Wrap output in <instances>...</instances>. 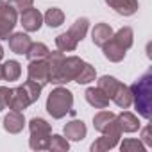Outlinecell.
<instances>
[{"label": "cell", "instance_id": "cell-1", "mask_svg": "<svg viewBox=\"0 0 152 152\" xmlns=\"http://www.w3.org/2000/svg\"><path fill=\"white\" fill-rule=\"evenodd\" d=\"M132 95V104L138 109V115L145 120L152 116V72H145L141 77L129 86Z\"/></svg>", "mask_w": 152, "mask_h": 152}, {"label": "cell", "instance_id": "cell-2", "mask_svg": "<svg viewBox=\"0 0 152 152\" xmlns=\"http://www.w3.org/2000/svg\"><path fill=\"white\" fill-rule=\"evenodd\" d=\"M72 106H73V95L70 90L66 88H56L50 91L48 99H47V113L56 118V120H61L64 118L70 111H72Z\"/></svg>", "mask_w": 152, "mask_h": 152}, {"label": "cell", "instance_id": "cell-3", "mask_svg": "<svg viewBox=\"0 0 152 152\" xmlns=\"http://www.w3.org/2000/svg\"><path fill=\"white\" fill-rule=\"evenodd\" d=\"M29 145L32 150H48V141L52 136V127L47 120L43 118H32L29 122Z\"/></svg>", "mask_w": 152, "mask_h": 152}, {"label": "cell", "instance_id": "cell-4", "mask_svg": "<svg viewBox=\"0 0 152 152\" xmlns=\"http://www.w3.org/2000/svg\"><path fill=\"white\" fill-rule=\"evenodd\" d=\"M16 20H18V11L11 4L0 0V41L11 36L16 25Z\"/></svg>", "mask_w": 152, "mask_h": 152}, {"label": "cell", "instance_id": "cell-5", "mask_svg": "<svg viewBox=\"0 0 152 152\" xmlns=\"http://www.w3.org/2000/svg\"><path fill=\"white\" fill-rule=\"evenodd\" d=\"M93 127L102 132V134H122L120 125H118V118L115 113L111 111H100L93 116Z\"/></svg>", "mask_w": 152, "mask_h": 152}, {"label": "cell", "instance_id": "cell-6", "mask_svg": "<svg viewBox=\"0 0 152 152\" xmlns=\"http://www.w3.org/2000/svg\"><path fill=\"white\" fill-rule=\"evenodd\" d=\"M84 63L86 61H83L77 56L64 57L61 72H59V77H57V84H64V83L75 81V79H77V75H79V72H81V68L84 66Z\"/></svg>", "mask_w": 152, "mask_h": 152}, {"label": "cell", "instance_id": "cell-7", "mask_svg": "<svg viewBox=\"0 0 152 152\" xmlns=\"http://www.w3.org/2000/svg\"><path fill=\"white\" fill-rule=\"evenodd\" d=\"M29 81L39 84L41 88L47 86L50 83V72H48V64L45 59H36V61H29Z\"/></svg>", "mask_w": 152, "mask_h": 152}, {"label": "cell", "instance_id": "cell-8", "mask_svg": "<svg viewBox=\"0 0 152 152\" xmlns=\"http://www.w3.org/2000/svg\"><path fill=\"white\" fill-rule=\"evenodd\" d=\"M32 104L29 93L25 91L23 86H18V88H13L9 91V99H7V106L11 111H23L27 109L29 106Z\"/></svg>", "mask_w": 152, "mask_h": 152}, {"label": "cell", "instance_id": "cell-9", "mask_svg": "<svg viewBox=\"0 0 152 152\" xmlns=\"http://www.w3.org/2000/svg\"><path fill=\"white\" fill-rule=\"evenodd\" d=\"M20 22H22V25H23V29H25L27 32H36V31H39L41 25H43V15H41L38 9L29 7V9H25V11L22 13Z\"/></svg>", "mask_w": 152, "mask_h": 152}, {"label": "cell", "instance_id": "cell-10", "mask_svg": "<svg viewBox=\"0 0 152 152\" xmlns=\"http://www.w3.org/2000/svg\"><path fill=\"white\" fill-rule=\"evenodd\" d=\"M63 132H64V138H66V140H72V141H81V140H84V138H86L88 129H86V125H84V122H83V120H72V122H68V124L64 125Z\"/></svg>", "mask_w": 152, "mask_h": 152}, {"label": "cell", "instance_id": "cell-11", "mask_svg": "<svg viewBox=\"0 0 152 152\" xmlns=\"http://www.w3.org/2000/svg\"><path fill=\"white\" fill-rule=\"evenodd\" d=\"M23 127H25V118H23L22 111H9V115H6L4 129L9 134H18L23 131Z\"/></svg>", "mask_w": 152, "mask_h": 152}, {"label": "cell", "instance_id": "cell-12", "mask_svg": "<svg viewBox=\"0 0 152 152\" xmlns=\"http://www.w3.org/2000/svg\"><path fill=\"white\" fill-rule=\"evenodd\" d=\"M106 4L122 16H132L138 11V0H106Z\"/></svg>", "mask_w": 152, "mask_h": 152}, {"label": "cell", "instance_id": "cell-13", "mask_svg": "<svg viewBox=\"0 0 152 152\" xmlns=\"http://www.w3.org/2000/svg\"><path fill=\"white\" fill-rule=\"evenodd\" d=\"M86 100L90 106H93L95 109H106L109 106V97L100 90V88H88L84 93Z\"/></svg>", "mask_w": 152, "mask_h": 152}, {"label": "cell", "instance_id": "cell-14", "mask_svg": "<svg viewBox=\"0 0 152 152\" xmlns=\"http://www.w3.org/2000/svg\"><path fill=\"white\" fill-rule=\"evenodd\" d=\"M9 48L15 52V54H27L29 47H31V38L25 34V32H15L11 34L9 38Z\"/></svg>", "mask_w": 152, "mask_h": 152}, {"label": "cell", "instance_id": "cell-15", "mask_svg": "<svg viewBox=\"0 0 152 152\" xmlns=\"http://www.w3.org/2000/svg\"><path fill=\"white\" fill-rule=\"evenodd\" d=\"M102 52H104V56H106V59H109V61H113V63H120L124 57H125V48L124 47H120L113 38L109 39V41H106L104 45H102Z\"/></svg>", "mask_w": 152, "mask_h": 152}, {"label": "cell", "instance_id": "cell-16", "mask_svg": "<svg viewBox=\"0 0 152 152\" xmlns=\"http://www.w3.org/2000/svg\"><path fill=\"white\" fill-rule=\"evenodd\" d=\"M118 118V125L122 132H136L140 129V120L136 115L129 113V111H122L120 115H116Z\"/></svg>", "mask_w": 152, "mask_h": 152}, {"label": "cell", "instance_id": "cell-17", "mask_svg": "<svg viewBox=\"0 0 152 152\" xmlns=\"http://www.w3.org/2000/svg\"><path fill=\"white\" fill-rule=\"evenodd\" d=\"M111 38H113V29L107 23H97L93 27V31H91V39H93V43L97 47H102Z\"/></svg>", "mask_w": 152, "mask_h": 152}, {"label": "cell", "instance_id": "cell-18", "mask_svg": "<svg viewBox=\"0 0 152 152\" xmlns=\"http://www.w3.org/2000/svg\"><path fill=\"white\" fill-rule=\"evenodd\" d=\"M118 107H122V109H127V107H131V104H132V95H131V88L127 86V84H124V83H120L118 84V90H116V93L113 95V99H111Z\"/></svg>", "mask_w": 152, "mask_h": 152}, {"label": "cell", "instance_id": "cell-19", "mask_svg": "<svg viewBox=\"0 0 152 152\" xmlns=\"http://www.w3.org/2000/svg\"><path fill=\"white\" fill-rule=\"evenodd\" d=\"M118 140H120L118 134H102L100 138H97L91 143V150L93 152H104V150L115 148L118 145Z\"/></svg>", "mask_w": 152, "mask_h": 152}, {"label": "cell", "instance_id": "cell-20", "mask_svg": "<svg viewBox=\"0 0 152 152\" xmlns=\"http://www.w3.org/2000/svg\"><path fill=\"white\" fill-rule=\"evenodd\" d=\"M0 72H2V79L6 81H18L22 75V66L18 61H6L2 66H0Z\"/></svg>", "mask_w": 152, "mask_h": 152}, {"label": "cell", "instance_id": "cell-21", "mask_svg": "<svg viewBox=\"0 0 152 152\" xmlns=\"http://www.w3.org/2000/svg\"><path fill=\"white\" fill-rule=\"evenodd\" d=\"M88 27H90V20H88V18H77V20L72 23L68 34H70L75 41H83L84 36H86V32H88Z\"/></svg>", "mask_w": 152, "mask_h": 152}, {"label": "cell", "instance_id": "cell-22", "mask_svg": "<svg viewBox=\"0 0 152 152\" xmlns=\"http://www.w3.org/2000/svg\"><path fill=\"white\" fill-rule=\"evenodd\" d=\"M113 39H115L120 47H124L125 50H129V48L132 47V43H134V32H132L131 27H122L120 31L113 32Z\"/></svg>", "mask_w": 152, "mask_h": 152}, {"label": "cell", "instance_id": "cell-23", "mask_svg": "<svg viewBox=\"0 0 152 152\" xmlns=\"http://www.w3.org/2000/svg\"><path fill=\"white\" fill-rule=\"evenodd\" d=\"M43 22H45L50 29H56V27H59V25L64 23V13H63L61 9H57V7H50V9L45 13Z\"/></svg>", "mask_w": 152, "mask_h": 152}, {"label": "cell", "instance_id": "cell-24", "mask_svg": "<svg viewBox=\"0 0 152 152\" xmlns=\"http://www.w3.org/2000/svg\"><path fill=\"white\" fill-rule=\"evenodd\" d=\"M118 84H120V81H116L115 77H111V75H102V77L99 79V86H97V88H100V90L109 97V100H111L113 95H115L116 90H118Z\"/></svg>", "mask_w": 152, "mask_h": 152}, {"label": "cell", "instance_id": "cell-25", "mask_svg": "<svg viewBox=\"0 0 152 152\" xmlns=\"http://www.w3.org/2000/svg\"><path fill=\"white\" fill-rule=\"evenodd\" d=\"M56 45H57V50H61V52H73L77 48L79 41H75L68 32H63L56 38Z\"/></svg>", "mask_w": 152, "mask_h": 152}, {"label": "cell", "instance_id": "cell-26", "mask_svg": "<svg viewBox=\"0 0 152 152\" xmlns=\"http://www.w3.org/2000/svg\"><path fill=\"white\" fill-rule=\"evenodd\" d=\"M48 52L50 50H48V47L45 43H31V47H29L25 56H27L29 61H36V59H45Z\"/></svg>", "mask_w": 152, "mask_h": 152}, {"label": "cell", "instance_id": "cell-27", "mask_svg": "<svg viewBox=\"0 0 152 152\" xmlns=\"http://www.w3.org/2000/svg\"><path fill=\"white\" fill-rule=\"evenodd\" d=\"M95 79H97V72H95V68H93L91 64L84 63V66L81 68V72H79V75H77V79H75V83H79V84H88V83H91V81H95Z\"/></svg>", "mask_w": 152, "mask_h": 152}, {"label": "cell", "instance_id": "cell-28", "mask_svg": "<svg viewBox=\"0 0 152 152\" xmlns=\"http://www.w3.org/2000/svg\"><path fill=\"white\" fill-rule=\"evenodd\" d=\"M68 148H70V145H68V140H66V138H63V136H59V134L50 136L48 150H52V152H66Z\"/></svg>", "mask_w": 152, "mask_h": 152}, {"label": "cell", "instance_id": "cell-29", "mask_svg": "<svg viewBox=\"0 0 152 152\" xmlns=\"http://www.w3.org/2000/svg\"><path fill=\"white\" fill-rule=\"evenodd\" d=\"M120 150L122 152H143L145 145L140 140H124L120 143Z\"/></svg>", "mask_w": 152, "mask_h": 152}, {"label": "cell", "instance_id": "cell-30", "mask_svg": "<svg viewBox=\"0 0 152 152\" xmlns=\"http://www.w3.org/2000/svg\"><path fill=\"white\" fill-rule=\"evenodd\" d=\"M23 88H25V91L29 93V97H31V100H32V102H36V100L39 99L41 90H43L39 84H36V83H32V81H29V79H27V83L23 84Z\"/></svg>", "mask_w": 152, "mask_h": 152}, {"label": "cell", "instance_id": "cell-31", "mask_svg": "<svg viewBox=\"0 0 152 152\" xmlns=\"http://www.w3.org/2000/svg\"><path fill=\"white\" fill-rule=\"evenodd\" d=\"M7 4H11L16 11H25V9H29V7H32V4H34V0H7Z\"/></svg>", "mask_w": 152, "mask_h": 152}, {"label": "cell", "instance_id": "cell-32", "mask_svg": "<svg viewBox=\"0 0 152 152\" xmlns=\"http://www.w3.org/2000/svg\"><path fill=\"white\" fill-rule=\"evenodd\" d=\"M9 88L6 86H0V111H2L4 107H7V99H9Z\"/></svg>", "mask_w": 152, "mask_h": 152}, {"label": "cell", "instance_id": "cell-33", "mask_svg": "<svg viewBox=\"0 0 152 152\" xmlns=\"http://www.w3.org/2000/svg\"><path fill=\"white\" fill-rule=\"evenodd\" d=\"M141 143L145 147H152V138H150V125H147L141 131Z\"/></svg>", "mask_w": 152, "mask_h": 152}, {"label": "cell", "instance_id": "cell-34", "mask_svg": "<svg viewBox=\"0 0 152 152\" xmlns=\"http://www.w3.org/2000/svg\"><path fill=\"white\" fill-rule=\"evenodd\" d=\"M4 57V48H2V45H0V59Z\"/></svg>", "mask_w": 152, "mask_h": 152}, {"label": "cell", "instance_id": "cell-35", "mask_svg": "<svg viewBox=\"0 0 152 152\" xmlns=\"http://www.w3.org/2000/svg\"><path fill=\"white\" fill-rule=\"evenodd\" d=\"M0 79H2V72H0Z\"/></svg>", "mask_w": 152, "mask_h": 152}]
</instances>
